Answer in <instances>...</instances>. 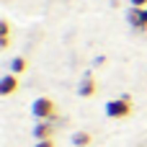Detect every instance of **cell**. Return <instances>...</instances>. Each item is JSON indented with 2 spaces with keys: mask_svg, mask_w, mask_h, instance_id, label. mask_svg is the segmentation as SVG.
Masks as SVG:
<instances>
[{
  "mask_svg": "<svg viewBox=\"0 0 147 147\" xmlns=\"http://www.w3.org/2000/svg\"><path fill=\"white\" fill-rule=\"evenodd\" d=\"M132 8H147V0H129Z\"/></svg>",
  "mask_w": 147,
  "mask_h": 147,
  "instance_id": "11",
  "label": "cell"
},
{
  "mask_svg": "<svg viewBox=\"0 0 147 147\" xmlns=\"http://www.w3.org/2000/svg\"><path fill=\"white\" fill-rule=\"evenodd\" d=\"M8 44H10V23L0 21V49H8Z\"/></svg>",
  "mask_w": 147,
  "mask_h": 147,
  "instance_id": "7",
  "label": "cell"
},
{
  "mask_svg": "<svg viewBox=\"0 0 147 147\" xmlns=\"http://www.w3.org/2000/svg\"><path fill=\"white\" fill-rule=\"evenodd\" d=\"M16 90H18V75H13V72L3 75L0 78V96H13Z\"/></svg>",
  "mask_w": 147,
  "mask_h": 147,
  "instance_id": "4",
  "label": "cell"
},
{
  "mask_svg": "<svg viewBox=\"0 0 147 147\" xmlns=\"http://www.w3.org/2000/svg\"><path fill=\"white\" fill-rule=\"evenodd\" d=\"M90 142H93L90 132H75V134H72V145L75 147H88Z\"/></svg>",
  "mask_w": 147,
  "mask_h": 147,
  "instance_id": "9",
  "label": "cell"
},
{
  "mask_svg": "<svg viewBox=\"0 0 147 147\" xmlns=\"http://www.w3.org/2000/svg\"><path fill=\"white\" fill-rule=\"evenodd\" d=\"M34 137H36V142L39 140H52L54 137V124L52 121H39L34 127Z\"/></svg>",
  "mask_w": 147,
  "mask_h": 147,
  "instance_id": "5",
  "label": "cell"
},
{
  "mask_svg": "<svg viewBox=\"0 0 147 147\" xmlns=\"http://www.w3.org/2000/svg\"><path fill=\"white\" fill-rule=\"evenodd\" d=\"M26 67H28L26 57H13V59H10V72H13V75H23Z\"/></svg>",
  "mask_w": 147,
  "mask_h": 147,
  "instance_id": "8",
  "label": "cell"
},
{
  "mask_svg": "<svg viewBox=\"0 0 147 147\" xmlns=\"http://www.w3.org/2000/svg\"><path fill=\"white\" fill-rule=\"evenodd\" d=\"M34 147H54V142H52V140H39Z\"/></svg>",
  "mask_w": 147,
  "mask_h": 147,
  "instance_id": "10",
  "label": "cell"
},
{
  "mask_svg": "<svg viewBox=\"0 0 147 147\" xmlns=\"http://www.w3.org/2000/svg\"><path fill=\"white\" fill-rule=\"evenodd\" d=\"M127 21H129V26H132V28L145 31V28H147V8H129Z\"/></svg>",
  "mask_w": 147,
  "mask_h": 147,
  "instance_id": "3",
  "label": "cell"
},
{
  "mask_svg": "<svg viewBox=\"0 0 147 147\" xmlns=\"http://www.w3.org/2000/svg\"><path fill=\"white\" fill-rule=\"evenodd\" d=\"M31 111H34V116H36L39 121H52V119H57V106H54L52 98H36L34 106H31Z\"/></svg>",
  "mask_w": 147,
  "mask_h": 147,
  "instance_id": "2",
  "label": "cell"
},
{
  "mask_svg": "<svg viewBox=\"0 0 147 147\" xmlns=\"http://www.w3.org/2000/svg\"><path fill=\"white\" fill-rule=\"evenodd\" d=\"M129 114H132V98L129 96H121V98H114L106 103L109 119H129Z\"/></svg>",
  "mask_w": 147,
  "mask_h": 147,
  "instance_id": "1",
  "label": "cell"
},
{
  "mask_svg": "<svg viewBox=\"0 0 147 147\" xmlns=\"http://www.w3.org/2000/svg\"><path fill=\"white\" fill-rule=\"evenodd\" d=\"M96 90H98L96 78H93V75H85V78H83V83H80V90H78V93H80L83 98H90V96H96Z\"/></svg>",
  "mask_w": 147,
  "mask_h": 147,
  "instance_id": "6",
  "label": "cell"
}]
</instances>
